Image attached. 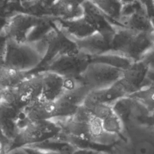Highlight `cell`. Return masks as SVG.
<instances>
[{
  "label": "cell",
  "mask_w": 154,
  "mask_h": 154,
  "mask_svg": "<svg viewBox=\"0 0 154 154\" xmlns=\"http://www.w3.org/2000/svg\"><path fill=\"white\" fill-rule=\"evenodd\" d=\"M47 48L45 38L35 42H20L7 37L2 63L26 73L41 65Z\"/></svg>",
  "instance_id": "1"
},
{
  "label": "cell",
  "mask_w": 154,
  "mask_h": 154,
  "mask_svg": "<svg viewBox=\"0 0 154 154\" xmlns=\"http://www.w3.org/2000/svg\"><path fill=\"white\" fill-rule=\"evenodd\" d=\"M154 45V32H140L115 25L110 52L140 61Z\"/></svg>",
  "instance_id": "2"
},
{
  "label": "cell",
  "mask_w": 154,
  "mask_h": 154,
  "mask_svg": "<svg viewBox=\"0 0 154 154\" xmlns=\"http://www.w3.org/2000/svg\"><path fill=\"white\" fill-rule=\"evenodd\" d=\"M109 151L111 154H154V126L124 128L119 139Z\"/></svg>",
  "instance_id": "3"
},
{
  "label": "cell",
  "mask_w": 154,
  "mask_h": 154,
  "mask_svg": "<svg viewBox=\"0 0 154 154\" xmlns=\"http://www.w3.org/2000/svg\"><path fill=\"white\" fill-rule=\"evenodd\" d=\"M61 128L54 120L30 122L19 131L11 141L9 150L34 144L57 136Z\"/></svg>",
  "instance_id": "4"
},
{
  "label": "cell",
  "mask_w": 154,
  "mask_h": 154,
  "mask_svg": "<svg viewBox=\"0 0 154 154\" xmlns=\"http://www.w3.org/2000/svg\"><path fill=\"white\" fill-rule=\"evenodd\" d=\"M123 70L102 63L91 62L79 79L90 91L108 87L119 81Z\"/></svg>",
  "instance_id": "5"
},
{
  "label": "cell",
  "mask_w": 154,
  "mask_h": 154,
  "mask_svg": "<svg viewBox=\"0 0 154 154\" xmlns=\"http://www.w3.org/2000/svg\"><path fill=\"white\" fill-rule=\"evenodd\" d=\"M114 112L119 117L124 128L147 125L149 112L137 99L129 96L123 97L111 104Z\"/></svg>",
  "instance_id": "6"
},
{
  "label": "cell",
  "mask_w": 154,
  "mask_h": 154,
  "mask_svg": "<svg viewBox=\"0 0 154 154\" xmlns=\"http://www.w3.org/2000/svg\"><path fill=\"white\" fill-rule=\"evenodd\" d=\"M90 63L91 57L79 52L76 54L57 58L45 67V70L57 73L64 78L78 79Z\"/></svg>",
  "instance_id": "7"
},
{
  "label": "cell",
  "mask_w": 154,
  "mask_h": 154,
  "mask_svg": "<svg viewBox=\"0 0 154 154\" xmlns=\"http://www.w3.org/2000/svg\"><path fill=\"white\" fill-rule=\"evenodd\" d=\"M115 25L137 31L153 32L150 16L143 1L123 5L121 16Z\"/></svg>",
  "instance_id": "8"
},
{
  "label": "cell",
  "mask_w": 154,
  "mask_h": 154,
  "mask_svg": "<svg viewBox=\"0 0 154 154\" xmlns=\"http://www.w3.org/2000/svg\"><path fill=\"white\" fill-rule=\"evenodd\" d=\"M46 51L41 66L45 68L57 58L66 55H74L79 52L75 42L55 27L46 36Z\"/></svg>",
  "instance_id": "9"
},
{
  "label": "cell",
  "mask_w": 154,
  "mask_h": 154,
  "mask_svg": "<svg viewBox=\"0 0 154 154\" xmlns=\"http://www.w3.org/2000/svg\"><path fill=\"white\" fill-rule=\"evenodd\" d=\"M44 19L27 13H19L7 20L3 31L8 38L20 42H26L31 31Z\"/></svg>",
  "instance_id": "10"
},
{
  "label": "cell",
  "mask_w": 154,
  "mask_h": 154,
  "mask_svg": "<svg viewBox=\"0 0 154 154\" xmlns=\"http://www.w3.org/2000/svg\"><path fill=\"white\" fill-rule=\"evenodd\" d=\"M113 33L96 32L79 40H75L79 52L90 57L103 55L110 52L111 42Z\"/></svg>",
  "instance_id": "11"
},
{
  "label": "cell",
  "mask_w": 154,
  "mask_h": 154,
  "mask_svg": "<svg viewBox=\"0 0 154 154\" xmlns=\"http://www.w3.org/2000/svg\"><path fill=\"white\" fill-rule=\"evenodd\" d=\"M125 96H128L127 93L122 82L119 80L108 87L90 91L82 105L90 109L99 103L111 105L116 100Z\"/></svg>",
  "instance_id": "12"
},
{
  "label": "cell",
  "mask_w": 154,
  "mask_h": 154,
  "mask_svg": "<svg viewBox=\"0 0 154 154\" xmlns=\"http://www.w3.org/2000/svg\"><path fill=\"white\" fill-rule=\"evenodd\" d=\"M148 72V67L141 60L132 62L128 69L123 71L119 80L128 96L138 91L146 84Z\"/></svg>",
  "instance_id": "13"
},
{
  "label": "cell",
  "mask_w": 154,
  "mask_h": 154,
  "mask_svg": "<svg viewBox=\"0 0 154 154\" xmlns=\"http://www.w3.org/2000/svg\"><path fill=\"white\" fill-rule=\"evenodd\" d=\"M17 99L21 109L39 99L42 90L41 74L33 77H26L16 87Z\"/></svg>",
  "instance_id": "14"
},
{
  "label": "cell",
  "mask_w": 154,
  "mask_h": 154,
  "mask_svg": "<svg viewBox=\"0 0 154 154\" xmlns=\"http://www.w3.org/2000/svg\"><path fill=\"white\" fill-rule=\"evenodd\" d=\"M82 16L97 32L113 33L115 25L112 21L90 0H85L82 4Z\"/></svg>",
  "instance_id": "15"
},
{
  "label": "cell",
  "mask_w": 154,
  "mask_h": 154,
  "mask_svg": "<svg viewBox=\"0 0 154 154\" xmlns=\"http://www.w3.org/2000/svg\"><path fill=\"white\" fill-rule=\"evenodd\" d=\"M85 0H54L49 7L51 16L57 19L69 20L82 16Z\"/></svg>",
  "instance_id": "16"
},
{
  "label": "cell",
  "mask_w": 154,
  "mask_h": 154,
  "mask_svg": "<svg viewBox=\"0 0 154 154\" xmlns=\"http://www.w3.org/2000/svg\"><path fill=\"white\" fill-rule=\"evenodd\" d=\"M40 74L42 90L40 99L50 102L57 100L64 92V78L48 70H44Z\"/></svg>",
  "instance_id": "17"
},
{
  "label": "cell",
  "mask_w": 154,
  "mask_h": 154,
  "mask_svg": "<svg viewBox=\"0 0 154 154\" xmlns=\"http://www.w3.org/2000/svg\"><path fill=\"white\" fill-rule=\"evenodd\" d=\"M31 122L52 120L56 117V106L54 102L39 99L23 109Z\"/></svg>",
  "instance_id": "18"
},
{
  "label": "cell",
  "mask_w": 154,
  "mask_h": 154,
  "mask_svg": "<svg viewBox=\"0 0 154 154\" xmlns=\"http://www.w3.org/2000/svg\"><path fill=\"white\" fill-rule=\"evenodd\" d=\"M25 147L49 151L58 154H73L77 149L68 141L60 138L58 135L43 141Z\"/></svg>",
  "instance_id": "19"
},
{
  "label": "cell",
  "mask_w": 154,
  "mask_h": 154,
  "mask_svg": "<svg viewBox=\"0 0 154 154\" xmlns=\"http://www.w3.org/2000/svg\"><path fill=\"white\" fill-rule=\"evenodd\" d=\"M26 73L13 69L0 63V87L8 88L16 87L25 78Z\"/></svg>",
  "instance_id": "20"
},
{
  "label": "cell",
  "mask_w": 154,
  "mask_h": 154,
  "mask_svg": "<svg viewBox=\"0 0 154 154\" xmlns=\"http://www.w3.org/2000/svg\"><path fill=\"white\" fill-rule=\"evenodd\" d=\"M91 62L105 64L123 71L134 61L121 55L109 52L101 55L91 57Z\"/></svg>",
  "instance_id": "21"
},
{
  "label": "cell",
  "mask_w": 154,
  "mask_h": 154,
  "mask_svg": "<svg viewBox=\"0 0 154 154\" xmlns=\"http://www.w3.org/2000/svg\"><path fill=\"white\" fill-rule=\"evenodd\" d=\"M116 25L120 18L123 5L120 0H90Z\"/></svg>",
  "instance_id": "22"
},
{
  "label": "cell",
  "mask_w": 154,
  "mask_h": 154,
  "mask_svg": "<svg viewBox=\"0 0 154 154\" xmlns=\"http://www.w3.org/2000/svg\"><path fill=\"white\" fill-rule=\"evenodd\" d=\"M139 101L149 112L154 111V83L147 81L138 91L129 95Z\"/></svg>",
  "instance_id": "23"
},
{
  "label": "cell",
  "mask_w": 154,
  "mask_h": 154,
  "mask_svg": "<svg viewBox=\"0 0 154 154\" xmlns=\"http://www.w3.org/2000/svg\"><path fill=\"white\" fill-rule=\"evenodd\" d=\"M102 125L105 132L119 137L124 129L123 123L114 112L103 119Z\"/></svg>",
  "instance_id": "24"
},
{
  "label": "cell",
  "mask_w": 154,
  "mask_h": 154,
  "mask_svg": "<svg viewBox=\"0 0 154 154\" xmlns=\"http://www.w3.org/2000/svg\"><path fill=\"white\" fill-rule=\"evenodd\" d=\"M90 110L93 116L102 120L114 113L111 105L106 103L97 104Z\"/></svg>",
  "instance_id": "25"
},
{
  "label": "cell",
  "mask_w": 154,
  "mask_h": 154,
  "mask_svg": "<svg viewBox=\"0 0 154 154\" xmlns=\"http://www.w3.org/2000/svg\"><path fill=\"white\" fill-rule=\"evenodd\" d=\"M140 60L146 65L149 70L154 72V45L143 56Z\"/></svg>",
  "instance_id": "26"
},
{
  "label": "cell",
  "mask_w": 154,
  "mask_h": 154,
  "mask_svg": "<svg viewBox=\"0 0 154 154\" xmlns=\"http://www.w3.org/2000/svg\"><path fill=\"white\" fill-rule=\"evenodd\" d=\"M11 141L0 130V154L7 153L10 148Z\"/></svg>",
  "instance_id": "27"
},
{
  "label": "cell",
  "mask_w": 154,
  "mask_h": 154,
  "mask_svg": "<svg viewBox=\"0 0 154 154\" xmlns=\"http://www.w3.org/2000/svg\"><path fill=\"white\" fill-rule=\"evenodd\" d=\"M24 148V149L28 152V154H58L54 152L31 148L29 147H22Z\"/></svg>",
  "instance_id": "28"
},
{
  "label": "cell",
  "mask_w": 154,
  "mask_h": 154,
  "mask_svg": "<svg viewBox=\"0 0 154 154\" xmlns=\"http://www.w3.org/2000/svg\"><path fill=\"white\" fill-rule=\"evenodd\" d=\"M101 151L93 149H77L73 154H100Z\"/></svg>",
  "instance_id": "29"
},
{
  "label": "cell",
  "mask_w": 154,
  "mask_h": 154,
  "mask_svg": "<svg viewBox=\"0 0 154 154\" xmlns=\"http://www.w3.org/2000/svg\"><path fill=\"white\" fill-rule=\"evenodd\" d=\"M7 154H28L23 147H17L8 150Z\"/></svg>",
  "instance_id": "30"
},
{
  "label": "cell",
  "mask_w": 154,
  "mask_h": 154,
  "mask_svg": "<svg viewBox=\"0 0 154 154\" xmlns=\"http://www.w3.org/2000/svg\"><path fill=\"white\" fill-rule=\"evenodd\" d=\"M147 125L153 126H154V111L149 113L146 122Z\"/></svg>",
  "instance_id": "31"
},
{
  "label": "cell",
  "mask_w": 154,
  "mask_h": 154,
  "mask_svg": "<svg viewBox=\"0 0 154 154\" xmlns=\"http://www.w3.org/2000/svg\"><path fill=\"white\" fill-rule=\"evenodd\" d=\"M10 0H0V13L6 7Z\"/></svg>",
  "instance_id": "32"
},
{
  "label": "cell",
  "mask_w": 154,
  "mask_h": 154,
  "mask_svg": "<svg viewBox=\"0 0 154 154\" xmlns=\"http://www.w3.org/2000/svg\"><path fill=\"white\" fill-rule=\"evenodd\" d=\"M123 5L131 4L138 1H142L143 0H120Z\"/></svg>",
  "instance_id": "33"
},
{
  "label": "cell",
  "mask_w": 154,
  "mask_h": 154,
  "mask_svg": "<svg viewBox=\"0 0 154 154\" xmlns=\"http://www.w3.org/2000/svg\"><path fill=\"white\" fill-rule=\"evenodd\" d=\"M6 22H7V20H5V19L0 16V33L4 29V26L6 24Z\"/></svg>",
  "instance_id": "34"
},
{
  "label": "cell",
  "mask_w": 154,
  "mask_h": 154,
  "mask_svg": "<svg viewBox=\"0 0 154 154\" xmlns=\"http://www.w3.org/2000/svg\"><path fill=\"white\" fill-rule=\"evenodd\" d=\"M150 21H151V23H152V28H153V32H154V16H153V17H152L150 18Z\"/></svg>",
  "instance_id": "35"
},
{
  "label": "cell",
  "mask_w": 154,
  "mask_h": 154,
  "mask_svg": "<svg viewBox=\"0 0 154 154\" xmlns=\"http://www.w3.org/2000/svg\"><path fill=\"white\" fill-rule=\"evenodd\" d=\"M100 154H111L109 151H106V150H102L100 153Z\"/></svg>",
  "instance_id": "36"
},
{
  "label": "cell",
  "mask_w": 154,
  "mask_h": 154,
  "mask_svg": "<svg viewBox=\"0 0 154 154\" xmlns=\"http://www.w3.org/2000/svg\"><path fill=\"white\" fill-rule=\"evenodd\" d=\"M2 88H1L0 87V102H1V93H2Z\"/></svg>",
  "instance_id": "37"
},
{
  "label": "cell",
  "mask_w": 154,
  "mask_h": 154,
  "mask_svg": "<svg viewBox=\"0 0 154 154\" xmlns=\"http://www.w3.org/2000/svg\"><path fill=\"white\" fill-rule=\"evenodd\" d=\"M2 154H7V153H2Z\"/></svg>",
  "instance_id": "38"
}]
</instances>
